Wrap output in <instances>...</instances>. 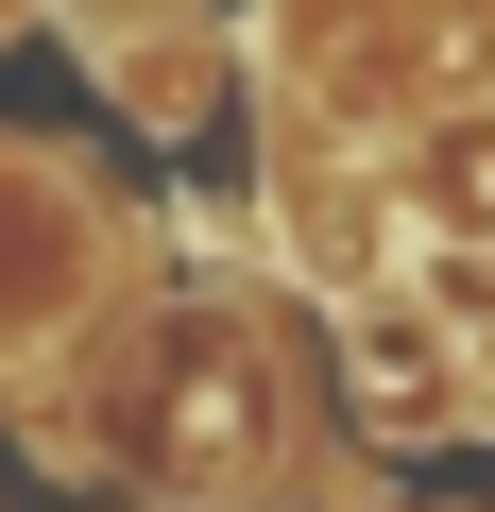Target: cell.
<instances>
[{
  "mask_svg": "<svg viewBox=\"0 0 495 512\" xmlns=\"http://www.w3.org/2000/svg\"><path fill=\"white\" fill-rule=\"evenodd\" d=\"M86 274H103V205H86V171L0 154V359L52 342V325L86 308ZM18 376H35V359H18Z\"/></svg>",
  "mask_w": 495,
  "mask_h": 512,
  "instance_id": "2",
  "label": "cell"
},
{
  "mask_svg": "<svg viewBox=\"0 0 495 512\" xmlns=\"http://www.w3.org/2000/svg\"><path fill=\"white\" fill-rule=\"evenodd\" d=\"M103 86H120V120H154V137H188V120L222 103V52H205L188 18H171V35H154V18H103Z\"/></svg>",
  "mask_w": 495,
  "mask_h": 512,
  "instance_id": "3",
  "label": "cell"
},
{
  "mask_svg": "<svg viewBox=\"0 0 495 512\" xmlns=\"http://www.w3.org/2000/svg\"><path fill=\"white\" fill-rule=\"evenodd\" d=\"M154 478H171V512H257V495L291 478V444H274V359H257L239 308L154 325Z\"/></svg>",
  "mask_w": 495,
  "mask_h": 512,
  "instance_id": "1",
  "label": "cell"
},
{
  "mask_svg": "<svg viewBox=\"0 0 495 512\" xmlns=\"http://www.w3.org/2000/svg\"><path fill=\"white\" fill-rule=\"evenodd\" d=\"M410 308L495 376V239H410Z\"/></svg>",
  "mask_w": 495,
  "mask_h": 512,
  "instance_id": "4",
  "label": "cell"
}]
</instances>
